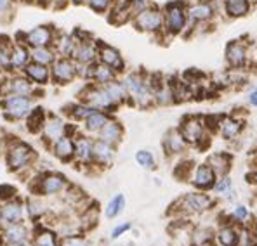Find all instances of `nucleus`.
Segmentation results:
<instances>
[{
  "label": "nucleus",
  "mask_w": 257,
  "mask_h": 246,
  "mask_svg": "<svg viewBox=\"0 0 257 246\" xmlns=\"http://www.w3.org/2000/svg\"><path fill=\"white\" fill-rule=\"evenodd\" d=\"M45 122H47V120H45L44 109L35 108V109H32V113L28 115V123H26V127H28L30 132H40V130H44Z\"/></svg>",
  "instance_id": "nucleus-37"
},
{
  "label": "nucleus",
  "mask_w": 257,
  "mask_h": 246,
  "mask_svg": "<svg viewBox=\"0 0 257 246\" xmlns=\"http://www.w3.org/2000/svg\"><path fill=\"white\" fill-rule=\"evenodd\" d=\"M33 156H35V153L28 144L16 142L7 151V165L11 170H21L32 163Z\"/></svg>",
  "instance_id": "nucleus-7"
},
{
  "label": "nucleus",
  "mask_w": 257,
  "mask_h": 246,
  "mask_svg": "<svg viewBox=\"0 0 257 246\" xmlns=\"http://www.w3.org/2000/svg\"><path fill=\"white\" fill-rule=\"evenodd\" d=\"M103 87L108 90V94L111 96V99L115 101L116 104H122V103H125L127 99H131L128 90H127V87L123 82L113 80V82H109L108 85H103Z\"/></svg>",
  "instance_id": "nucleus-30"
},
{
  "label": "nucleus",
  "mask_w": 257,
  "mask_h": 246,
  "mask_svg": "<svg viewBox=\"0 0 257 246\" xmlns=\"http://www.w3.org/2000/svg\"><path fill=\"white\" fill-rule=\"evenodd\" d=\"M248 182L257 185V170H254V172H252L250 175H248Z\"/></svg>",
  "instance_id": "nucleus-53"
},
{
  "label": "nucleus",
  "mask_w": 257,
  "mask_h": 246,
  "mask_svg": "<svg viewBox=\"0 0 257 246\" xmlns=\"http://www.w3.org/2000/svg\"><path fill=\"white\" fill-rule=\"evenodd\" d=\"M123 83H125L128 96L134 104L141 106V108H150L155 104V96L153 90L150 89L148 78L143 77L141 73H128Z\"/></svg>",
  "instance_id": "nucleus-2"
},
{
  "label": "nucleus",
  "mask_w": 257,
  "mask_h": 246,
  "mask_svg": "<svg viewBox=\"0 0 257 246\" xmlns=\"http://www.w3.org/2000/svg\"><path fill=\"white\" fill-rule=\"evenodd\" d=\"M59 246H89V243H87L82 236H75V234H71V236H64L63 241L59 243Z\"/></svg>",
  "instance_id": "nucleus-46"
},
{
  "label": "nucleus",
  "mask_w": 257,
  "mask_h": 246,
  "mask_svg": "<svg viewBox=\"0 0 257 246\" xmlns=\"http://www.w3.org/2000/svg\"><path fill=\"white\" fill-rule=\"evenodd\" d=\"M207 246H217V244H214V243H210V244H207Z\"/></svg>",
  "instance_id": "nucleus-59"
},
{
  "label": "nucleus",
  "mask_w": 257,
  "mask_h": 246,
  "mask_svg": "<svg viewBox=\"0 0 257 246\" xmlns=\"http://www.w3.org/2000/svg\"><path fill=\"white\" fill-rule=\"evenodd\" d=\"M25 73L28 80H32L33 83H39V85H45V83H49V80H51L49 68L39 63H28L25 68Z\"/></svg>",
  "instance_id": "nucleus-22"
},
{
  "label": "nucleus",
  "mask_w": 257,
  "mask_h": 246,
  "mask_svg": "<svg viewBox=\"0 0 257 246\" xmlns=\"http://www.w3.org/2000/svg\"><path fill=\"white\" fill-rule=\"evenodd\" d=\"M28 210H30V215H32V217H37V215L44 213V206L40 205V203H30Z\"/></svg>",
  "instance_id": "nucleus-50"
},
{
  "label": "nucleus",
  "mask_w": 257,
  "mask_h": 246,
  "mask_svg": "<svg viewBox=\"0 0 257 246\" xmlns=\"http://www.w3.org/2000/svg\"><path fill=\"white\" fill-rule=\"evenodd\" d=\"M32 58V52L28 51L26 47H14L13 49V56H11V68H26V64H28V59Z\"/></svg>",
  "instance_id": "nucleus-36"
},
{
  "label": "nucleus",
  "mask_w": 257,
  "mask_h": 246,
  "mask_svg": "<svg viewBox=\"0 0 257 246\" xmlns=\"http://www.w3.org/2000/svg\"><path fill=\"white\" fill-rule=\"evenodd\" d=\"M255 156H257V149H255Z\"/></svg>",
  "instance_id": "nucleus-62"
},
{
  "label": "nucleus",
  "mask_w": 257,
  "mask_h": 246,
  "mask_svg": "<svg viewBox=\"0 0 257 246\" xmlns=\"http://www.w3.org/2000/svg\"><path fill=\"white\" fill-rule=\"evenodd\" d=\"M94 111H97V109H94V108H90L89 104L82 103V104L75 106V108L71 109V116H73L75 120H84V122H85V120L89 118Z\"/></svg>",
  "instance_id": "nucleus-43"
},
{
  "label": "nucleus",
  "mask_w": 257,
  "mask_h": 246,
  "mask_svg": "<svg viewBox=\"0 0 257 246\" xmlns=\"http://www.w3.org/2000/svg\"><path fill=\"white\" fill-rule=\"evenodd\" d=\"M214 206V199L207 192H188L179 201L176 203V208H179L183 213H205Z\"/></svg>",
  "instance_id": "nucleus-6"
},
{
  "label": "nucleus",
  "mask_w": 257,
  "mask_h": 246,
  "mask_svg": "<svg viewBox=\"0 0 257 246\" xmlns=\"http://www.w3.org/2000/svg\"><path fill=\"white\" fill-rule=\"evenodd\" d=\"M245 123L241 120L235 118V116H224L221 122V127H219V134L224 141H235L238 135L241 134Z\"/></svg>",
  "instance_id": "nucleus-20"
},
{
  "label": "nucleus",
  "mask_w": 257,
  "mask_h": 246,
  "mask_svg": "<svg viewBox=\"0 0 257 246\" xmlns=\"http://www.w3.org/2000/svg\"><path fill=\"white\" fill-rule=\"evenodd\" d=\"M109 115L106 111H94L89 118L85 120V130L87 132H101L104 128V125L109 122Z\"/></svg>",
  "instance_id": "nucleus-33"
},
{
  "label": "nucleus",
  "mask_w": 257,
  "mask_h": 246,
  "mask_svg": "<svg viewBox=\"0 0 257 246\" xmlns=\"http://www.w3.org/2000/svg\"><path fill=\"white\" fill-rule=\"evenodd\" d=\"M14 194H16V189L13 185H0V198L11 199L14 198Z\"/></svg>",
  "instance_id": "nucleus-48"
},
{
  "label": "nucleus",
  "mask_w": 257,
  "mask_h": 246,
  "mask_svg": "<svg viewBox=\"0 0 257 246\" xmlns=\"http://www.w3.org/2000/svg\"><path fill=\"white\" fill-rule=\"evenodd\" d=\"M77 44H78V40H75L73 37L63 35L59 40H56V51H58V54H61L63 58H73Z\"/></svg>",
  "instance_id": "nucleus-34"
},
{
  "label": "nucleus",
  "mask_w": 257,
  "mask_h": 246,
  "mask_svg": "<svg viewBox=\"0 0 257 246\" xmlns=\"http://www.w3.org/2000/svg\"><path fill=\"white\" fill-rule=\"evenodd\" d=\"M33 246H59L58 244V237L52 230H40L35 236V241H33Z\"/></svg>",
  "instance_id": "nucleus-41"
},
{
  "label": "nucleus",
  "mask_w": 257,
  "mask_h": 246,
  "mask_svg": "<svg viewBox=\"0 0 257 246\" xmlns=\"http://www.w3.org/2000/svg\"><path fill=\"white\" fill-rule=\"evenodd\" d=\"M26 2H32V0H26Z\"/></svg>",
  "instance_id": "nucleus-60"
},
{
  "label": "nucleus",
  "mask_w": 257,
  "mask_h": 246,
  "mask_svg": "<svg viewBox=\"0 0 257 246\" xmlns=\"http://www.w3.org/2000/svg\"><path fill=\"white\" fill-rule=\"evenodd\" d=\"M136 161H138V165L141 166V168H145V170H155V168H157L155 156L146 149H139L138 153H136Z\"/></svg>",
  "instance_id": "nucleus-40"
},
{
  "label": "nucleus",
  "mask_w": 257,
  "mask_h": 246,
  "mask_svg": "<svg viewBox=\"0 0 257 246\" xmlns=\"http://www.w3.org/2000/svg\"><path fill=\"white\" fill-rule=\"evenodd\" d=\"M0 147H2V135H0Z\"/></svg>",
  "instance_id": "nucleus-58"
},
{
  "label": "nucleus",
  "mask_w": 257,
  "mask_h": 246,
  "mask_svg": "<svg viewBox=\"0 0 257 246\" xmlns=\"http://www.w3.org/2000/svg\"><path fill=\"white\" fill-rule=\"evenodd\" d=\"M250 2L248 0H224V13L228 18L236 20V18H243L250 11Z\"/></svg>",
  "instance_id": "nucleus-27"
},
{
  "label": "nucleus",
  "mask_w": 257,
  "mask_h": 246,
  "mask_svg": "<svg viewBox=\"0 0 257 246\" xmlns=\"http://www.w3.org/2000/svg\"><path fill=\"white\" fill-rule=\"evenodd\" d=\"M11 2H13V0H0V14H4L7 9H9Z\"/></svg>",
  "instance_id": "nucleus-52"
},
{
  "label": "nucleus",
  "mask_w": 257,
  "mask_h": 246,
  "mask_svg": "<svg viewBox=\"0 0 257 246\" xmlns=\"http://www.w3.org/2000/svg\"><path fill=\"white\" fill-rule=\"evenodd\" d=\"M215 180H217V175H215L214 170L207 163H202V165L196 166L195 172H193V175H191L193 187L198 189V191H203V192L214 189Z\"/></svg>",
  "instance_id": "nucleus-11"
},
{
  "label": "nucleus",
  "mask_w": 257,
  "mask_h": 246,
  "mask_svg": "<svg viewBox=\"0 0 257 246\" xmlns=\"http://www.w3.org/2000/svg\"><path fill=\"white\" fill-rule=\"evenodd\" d=\"M177 128L190 146H205L203 141L209 142V137H207L209 128L205 125V118L202 116H186Z\"/></svg>",
  "instance_id": "nucleus-3"
},
{
  "label": "nucleus",
  "mask_w": 257,
  "mask_h": 246,
  "mask_svg": "<svg viewBox=\"0 0 257 246\" xmlns=\"http://www.w3.org/2000/svg\"><path fill=\"white\" fill-rule=\"evenodd\" d=\"M64 130H66V125H64L63 120L52 116V118H49L44 125V139L54 144L56 141L64 137Z\"/></svg>",
  "instance_id": "nucleus-23"
},
{
  "label": "nucleus",
  "mask_w": 257,
  "mask_h": 246,
  "mask_svg": "<svg viewBox=\"0 0 257 246\" xmlns=\"http://www.w3.org/2000/svg\"><path fill=\"white\" fill-rule=\"evenodd\" d=\"M71 4H82V2H85V0H70Z\"/></svg>",
  "instance_id": "nucleus-55"
},
{
  "label": "nucleus",
  "mask_w": 257,
  "mask_h": 246,
  "mask_svg": "<svg viewBox=\"0 0 257 246\" xmlns=\"http://www.w3.org/2000/svg\"><path fill=\"white\" fill-rule=\"evenodd\" d=\"M82 103L89 104L90 108L97 109V111H115V108L118 104L111 99V96L108 94V90L103 85H89L82 92Z\"/></svg>",
  "instance_id": "nucleus-4"
},
{
  "label": "nucleus",
  "mask_w": 257,
  "mask_h": 246,
  "mask_svg": "<svg viewBox=\"0 0 257 246\" xmlns=\"http://www.w3.org/2000/svg\"><path fill=\"white\" fill-rule=\"evenodd\" d=\"M32 61L49 66V64H54L56 61V54L54 51H51L49 47H37L32 49Z\"/></svg>",
  "instance_id": "nucleus-35"
},
{
  "label": "nucleus",
  "mask_w": 257,
  "mask_h": 246,
  "mask_svg": "<svg viewBox=\"0 0 257 246\" xmlns=\"http://www.w3.org/2000/svg\"><path fill=\"white\" fill-rule=\"evenodd\" d=\"M248 103H250V106H255L257 108V87L248 94Z\"/></svg>",
  "instance_id": "nucleus-51"
},
{
  "label": "nucleus",
  "mask_w": 257,
  "mask_h": 246,
  "mask_svg": "<svg viewBox=\"0 0 257 246\" xmlns=\"http://www.w3.org/2000/svg\"><path fill=\"white\" fill-rule=\"evenodd\" d=\"M11 56H13V49L7 45L0 44V68H11Z\"/></svg>",
  "instance_id": "nucleus-45"
},
{
  "label": "nucleus",
  "mask_w": 257,
  "mask_h": 246,
  "mask_svg": "<svg viewBox=\"0 0 257 246\" xmlns=\"http://www.w3.org/2000/svg\"><path fill=\"white\" fill-rule=\"evenodd\" d=\"M4 237H6V241L11 246L26 243V237H28V229H26L25 225H21V224H11L9 227H7Z\"/></svg>",
  "instance_id": "nucleus-29"
},
{
  "label": "nucleus",
  "mask_w": 257,
  "mask_h": 246,
  "mask_svg": "<svg viewBox=\"0 0 257 246\" xmlns=\"http://www.w3.org/2000/svg\"><path fill=\"white\" fill-rule=\"evenodd\" d=\"M77 63L71 61L70 58H61L56 59L54 64H52L51 70V78L54 80V83H59V85H64V83H70L77 77Z\"/></svg>",
  "instance_id": "nucleus-8"
},
{
  "label": "nucleus",
  "mask_w": 257,
  "mask_h": 246,
  "mask_svg": "<svg viewBox=\"0 0 257 246\" xmlns=\"http://www.w3.org/2000/svg\"><path fill=\"white\" fill-rule=\"evenodd\" d=\"M37 2H39V4H40V6L47 7V6H49V4H52V2H54V0H37Z\"/></svg>",
  "instance_id": "nucleus-54"
},
{
  "label": "nucleus",
  "mask_w": 257,
  "mask_h": 246,
  "mask_svg": "<svg viewBox=\"0 0 257 246\" xmlns=\"http://www.w3.org/2000/svg\"><path fill=\"white\" fill-rule=\"evenodd\" d=\"M190 243L191 246H207L214 243V234L207 229H195L190 234Z\"/></svg>",
  "instance_id": "nucleus-38"
},
{
  "label": "nucleus",
  "mask_w": 257,
  "mask_h": 246,
  "mask_svg": "<svg viewBox=\"0 0 257 246\" xmlns=\"http://www.w3.org/2000/svg\"><path fill=\"white\" fill-rule=\"evenodd\" d=\"M123 206H125V198H123V194H116L113 199H109V203L106 206V217L108 218L118 217L123 211Z\"/></svg>",
  "instance_id": "nucleus-39"
},
{
  "label": "nucleus",
  "mask_w": 257,
  "mask_h": 246,
  "mask_svg": "<svg viewBox=\"0 0 257 246\" xmlns=\"http://www.w3.org/2000/svg\"><path fill=\"white\" fill-rule=\"evenodd\" d=\"M52 42H54V33H52V28H49V26H37L35 30H32L26 35V44H30L33 49L49 47Z\"/></svg>",
  "instance_id": "nucleus-17"
},
{
  "label": "nucleus",
  "mask_w": 257,
  "mask_h": 246,
  "mask_svg": "<svg viewBox=\"0 0 257 246\" xmlns=\"http://www.w3.org/2000/svg\"><path fill=\"white\" fill-rule=\"evenodd\" d=\"M97 58H99V61L103 63V64H106V66L113 68L116 73L123 71V68H125V63H123L120 52L116 51V49L109 47V45H104V44L97 45Z\"/></svg>",
  "instance_id": "nucleus-14"
},
{
  "label": "nucleus",
  "mask_w": 257,
  "mask_h": 246,
  "mask_svg": "<svg viewBox=\"0 0 257 246\" xmlns=\"http://www.w3.org/2000/svg\"><path fill=\"white\" fill-rule=\"evenodd\" d=\"M2 108L9 118L18 120L32 113V99L25 96H9L2 103Z\"/></svg>",
  "instance_id": "nucleus-9"
},
{
  "label": "nucleus",
  "mask_w": 257,
  "mask_h": 246,
  "mask_svg": "<svg viewBox=\"0 0 257 246\" xmlns=\"http://www.w3.org/2000/svg\"><path fill=\"white\" fill-rule=\"evenodd\" d=\"M92 151H94V141L89 137H78L75 141V156L82 161V163H89L92 161Z\"/></svg>",
  "instance_id": "nucleus-28"
},
{
  "label": "nucleus",
  "mask_w": 257,
  "mask_h": 246,
  "mask_svg": "<svg viewBox=\"0 0 257 246\" xmlns=\"http://www.w3.org/2000/svg\"><path fill=\"white\" fill-rule=\"evenodd\" d=\"M52 149H54L56 156L63 161H70L75 158V141L68 137V135H64V137L52 144Z\"/></svg>",
  "instance_id": "nucleus-26"
},
{
  "label": "nucleus",
  "mask_w": 257,
  "mask_h": 246,
  "mask_svg": "<svg viewBox=\"0 0 257 246\" xmlns=\"http://www.w3.org/2000/svg\"><path fill=\"white\" fill-rule=\"evenodd\" d=\"M97 58V45L90 40H78L73 52V59L78 64H94Z\"/></svg>",
  "instance_id": "nucleus-16"
},
{
  "label": "nucleus",
  "mask_w": 257,
  "mask_h": 246,
  "mask_svg": "<svg viewBox=\"0 0 257 246\" xmlns=\"http://www.w3.org/2000/svg\"><path fill=\"white\" fill-rule=\"evenodd\" d=\"M254 246H257V244H254Z\"/></svg>",
  "instance_id": "nucleus-63"
},
{
  "label": "nucleus",
  "mask_w": 257,
  "mask_h": 246,
  "mask_svg": "<svg viewBox=\"0 0 257 246\" xmlns=\"http://www.w3.org/2000/svg\"><path fill=\"white\" fill-rule=\"evenodd\" d=\"M131 229V224H120V225H116L115 229L111 230V239H118L120 236H122L123 232H127V230Z\"/></svg>",
  "instance_id": "nucleus-49"
},
{
  "label": "nucleus",
  "mask_w": 257,
  "mask_h": 246,
  "mask_svg": "<svg viewBox=\"0 0 257 246\" xmlns=\"http://www.w3.org/2000/svg\"><path fill=\"white\" fill-rule=\"evenodd\" d=\"M248 61V45L243 40H233L226 45V63L233 70H240Z\"/></svg>",
  "instance_id": "nucleus-10"
},
{
  "label": "nucleus",
  "mask_w": 257,
  "mask_h": 246,
  "mask_svg": "<svg viewBox=\"0 0 257 246\" xmlns=\"http://www.w3.org/2000/svg\"><path fill=\"white\" fill-rule=\"evenodd\" d=\"M231 154L224 153V151H217V153H212L207 158V165L214 170V173L217 177L228 175L229 170H231Z\"/></svg>",
  "instance_id": "nucleus-18"
},
{
  "label": "nucleus",
  "mask_w": 257,
  "mask_h": 246,
  "mask_svg": "<svg viewBox=\"0 0 257 246\" xmlns=\"http://www.w3.org/2000/svg\"><path fill=\"white\" fill-rule=\"evenodd\" d=\"M255 49H257V42H255Z\"/></svg>",
  "instance_id": "nucleus-61"
},
{
  "label": "nucleus",
  "mask_w": 257,
  "mask_h": 246,
  "mask_svg": "<svg viewBox=\"0 0 257 246\" xmlns=\"http://www.w3.org/2000/svg\"><path fill=\"white\" fill-rule=\"evenodd\" d=\"M190 144L186 142V139L183 137L179 128H171L164 137V151L167 156H177L183 154L188 149Z\"/></svg>",
  "instance_id": "nucleus-12"
},
{
  "label": "nucleus",
  "mask_w": 257,
  "mask_h": 246,
  "mask_svg": "<svg viewBox=\"0 0 257 246\" xmlns=\"http://www.w3.org/2000/svg\"><path fill=\"white\" fill-rule=\"evenodd\" d=\"M231 217L235 218V222H238V224H245L250 218V211H248V208L245 205H236L233 208Z\"/></svg>",
  "instance_id": "nucleus-44"
},
{
  "label": "nucleus",
  "mask_w": 257,
  "mask_h": 246,
  "mask_svg": "<svg viewBox=\"0 0 257 246\" xmlns=\"http://www.w3.org/2000/svg\"><path fill=\"white\" fill-rule=\"evenodd\" d=\"M16 246H30L28 243H21V244H16Z\"/></svg>",
  "instance_id": "nucleus-57"
},
{
  "label": "nucleus",
  "mask_w": 257,
  "mask_h": 246,
  "mask_svg": "<svg viewBox=\"0 0 257 246\" xmlns=\"http://www.w3.org/2000/svg\"><path fill=\"white\" fill-rule=\"evenodd\" d=\"M188 7L183 2H171L164 7V32L169 37L181 35L188 28Z\"/></svg>",
  "instance_id": "nucleus-1"
},
{
  "label": "nucleus",
  "mask_w": 257,
  "mask_h": 246,
  "mask_svg": "<svg viewBox=\"0 0 257 246\" xmlns=\"http://www.w3.org/2000/svg\"><path fill=\"white\" fill-rule=\"evenodd\" d=\"M215 237H217V243L221 246H240V239H241V234L238 230L236 225L229 224H222L215 232Z\"/></svg>",
  "instance_id": "nucleus-19"
},
{
  "label": "nucleus",
  "mask_w": 257,
  "mask_h": 246,
  "mask_svg": "<svg viewBox=\"0 0 257 246\" xmlns=\"http://www.w3.org/2000/svg\"><path fill=\"white\" fill-rule=\"evenodd\" d=\"M212 191H214V192H217V194H224V196H228V192H233L231 177H229V175L217 177V180H215Z\"/></svg>",
  "instance_id": "nucleus-42"
},
{
  "label": "nucleus",
  "mask_w": 257,
  "mask_h": 246,
  "mask_svg": "<svg viewBox=\"0 0 257 246\" xmlns=\"http://www.w3.org/2000/svg\"><path fill=\"white\" fill-rule=\"evenodd\" d=\"M66 187H68L66 179L63 175H59V173H47V175H44L39 180V192L45 196L63 192Z\"/></svg>",
  "instance_id": "nucleus-13"
},
{
  "label": "nucleus",
  "mask_w": 257,
  "mask_h": 246,
  "mask_svg": "<svg viewBox=\"0 0 257 246\" xmlns=\"http://www.w3.org/2000/svg\"><path fill=\"white\" fill-rule=\"evenodd\" d=\"M134 26L139 32L145 33H162L164 32V11L157 9V7H146L139 14L134 16Z\"/></svg>",
  "instance_id": "nucleus-5"
},
{
  "label": "nucleus",
  "mask_w": 257,
  "mask_h": 246,
  "mask_svg": "<svg viewBox=\"0 0 257 246\" xmlns=\"http://www.w3.org/2000/svg\"><path fill=\"white\" fill-rule=\"evenodd\" d=\"M250 2V6H257V0H248Z\"/></svg>",
  "instance_id": "nucleus-56"
},
{
  "label": "nucleus",
  "mask_w": 257,
  "mask_h": 246,
  "mask_svg": "<svg viewBox=\"0 0 257 246\" xmlns=\"http://www.w3.org/2000/svg\"><path fill=\"white\" fill-rule=\"evenodd\" d=\"M122 135H123V128L122 125H120L116 120H109V122L104 125V128L99 132V139L108 144H111V146H115V144H118L122 141Z\"/></svg>",
  "instance_id": "nucleus-24"
},
{
  "label": "nucleus",
  "mask_w": 257,
  "mask_h": 246,
  "mask_svg": "<svg viewBox=\"0 0 257 246\" xmlns=\"http://www.w3.org/2000/svg\"><path fill=\"white\" fill-rule=\"evenodd\" d=\"M0 217L7 220L9 224H20L23 218V206L18 201H9L0 210Z\"/></svg>",
  "instance_id": "nucleus-31"
},
{
  "label": "nucleus",
  "mask_w": 257,
  "mask_h": 246,
  "mask_svg": "<svg viewBox=\"0 0 257 246\" xmlns=\"http://www.w3.org/2000/svg\"><path fill=\"white\" fill-rule=\"evenodd\" d=\"M9 92H11V96H25V97H28L30 94L33 92L32 80H28V78H23V77L13 78V80H9Z\"/></svg>",
  "instance_id": "nucleus-32"
},
{
  "label": "nucleus",
  "mask_w": 257,
  "mask_h": 246,
  "mask_svg": "<svg viewBox=\"0 0 257 246\" xmlns=\"http://www.w3.org/2000/svg\"><path fill=\"white\" fill-rule=\"evenodd\" d=\"M90 78H92L96 85H108L109 82L116 80V71L113 70V68L106 66V64H103V63H99V64L94 63Z\"/></svg>",
  "instance_id": "nucleus-25"
},
{
  "label": "nucleus",
  "mask_w": 257,
  "mask_h": 246,
  "mask_svg": "<svg viewBox=\"0 0 257 246\" xmlns=\"http://www.w3.org/2000/svg\"><path fill=\"white\" fill-rule=\"evenodd\" d=\"M215 11L214 6L210 2H196L193 6L188 7V18L190 21L196 23V25H203V23H209L214 18Z\"/></svg>",
  "instance_id": "nucleus-15"
},
{
  "label": "nucleus",
  "mask_w": 257,
  "mask_h": 246,
  "mask_svg": "<svg viewBox=\"0 0 257 246\" xmlns=\"http://www.w3.org/2000/svg\"><path fill=\"white\" fill-rule=\"evenodd\" d=\"M92 158L96 163L103 165V166H108L109 163L113 161L115 158V151H113V146L101 139L94 141V151H92Z\"/></svg>",
  "instance_id": "nucleus-21"
},
{
  "label": "nucleus",
  "mask_w": 257,
  "mask_h": 246,
  "mask_svg": "<svg viewBox=\"0 0 257 246\" xmlns=\"http://www.w3.org/2000/svg\"><path fill=\"white\" fill-rule=\"evenodd\" d=\"M89 4V7L96 13H106L111 6V0H85Z\"/></svg>",
  "instance_id": "nucleus-47"
}]
</instances>
